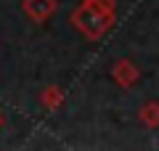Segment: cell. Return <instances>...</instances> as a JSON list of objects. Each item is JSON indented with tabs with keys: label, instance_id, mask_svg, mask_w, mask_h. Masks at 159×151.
<instances>
[{
	"label": "cell",
	"instance_id": "3",
	"mask_svg": "<svg viewBox=\"0 0 159 151\" xmlns=\"http://www.w3.org/2000/svg\"><path fill=\"white\" fill-rule=\"evenodd\" d=\"M58 8L56 0H21V11L27 13L29 21L34 24H45L53 16V11Z\"/></svg>",
	"mask_w": 159,
	"mask_h": 151
},
{
	"label": "cell",
	"instance_id": "6",
	"mask_svg": "<svg viewBox=\"0 0 159 151\" xmlns=\"http://www.w3.org/2000/svg\"><path fill=\"white\" fill-rule=\"evenodd\" d=\"M3 127H6V114L0 112V130H3Z\"/></svg>",
	"mask_w": 159,
	"mask_h": 151
},
{
	"label": "cell",
	"instance_id": "5",
	"mask_svg": "<svg viewBox=\"0 0 159 151\" xmlns=\"http://www.w3.org/2000/svg\"><path fill=\"white\" fill-rule=\"evenodd\" d=\"M138 119H141L146 127L157 130L159 127V101H148V103H143V106L138 109Z\"/></svg>",
	"mask_w": 159,
	"mask_h": 151
},
{
	"label": "cell",
	"instance_id": "1",
	"mask_svg": "<svg viewBox=\"0 0 159 151\" xmlns=\"http://www.w3.org/2000/svg\"><path fill=\"white\" fill-rule=\"evenodd\" d=\"M114 21H117V3L114 0H82L69 13V24L90 43H98L101 37H106Z\"/></svg>",
	"mask_w": 159,
	"mask_h": 151
},
{
	"label": "cell",
	"instance_id": "4",
	"mask_svg": "<svg viewBox=\"0 0 159 151\" xmlns=\"http://www.w3.org/2000/svg\"><path fill=\"white\" fill-rule=\"evenodd\" d=\"M61 103H64V90H61V88L48 85V88L40 90V106L45 109V112H56Z\"/></svg>",
	"mask_w": 159,
	"mask_h": 151
},
{
	"label": "cell",
	"instance_id": "2",
	"mask_svg": "<svg viewBox=\"0 0 159 151\" xmlns=\"http://www.w3.org/2000/svg\"><path fill=\"white\" fill-rule=\"evenodd\" d=\"M111 80L122 90H127V88H133V85L141 80V69H138L130 58H117V61L111 64Z\"/></svg>",
	"mask_w": 159,
	"mask_h": 151
}]
</instances>
